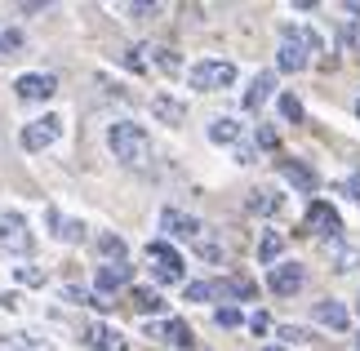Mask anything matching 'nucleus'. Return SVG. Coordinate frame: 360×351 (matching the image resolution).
Returning a JSON list of instances; mask_svg holds the SVG:
<instances>
[{"mask_svg": "<svg viewBox=\"0 0 360 351\" xmlns=\"http://www.w3.org/2000/svg\"><path fill=\"white\" fill-rule=\"evenodd\" d=\"M107 143H112L116 160H124V165H147V160H151V138H147V129H143V125H134V120H120V125H112Z\"/></svg>", "mask_w": 360, "mask_h": 351, "instance_id": "1", "label": "nucleus"}, {"mask_svg": "<svg viewBox=\"0 0 360 351\" xmlns=\"http://www.w3.org/2000/svg\"><path fill=\"white\" fill-rule=\"evenodd\" d=\"M147 262H151V276H156L160 285H183V254L169 249L165 241L147 245Z\"/></svg>", "mask_w": 360, "mask_h": 351, "instance_id": "2", "label": "nucleus"}, {"mask_svg": "<svg viewBox=\"0 0 360 351\" xmlns=\"http://www.w3.org/2000/svg\"><path fill=\"white\" fill-rule=\"evenodd\" d=\"M32 245H36V236H32L22 214H0V249L5 254L22 258V254H32Z\"/></svg>", "mask_w": 360, "mask_h": 351, "instance_id": "3", "label": "nucleus"}, {"mask_svg": "<svg viewBox=\"0 0 360 351\" xmlns=\"http://www.w3.org/2000/svg\"><path fill=\"white\" fill-rule=\"evenodd\" d=\"M58 134H63V116H40L18 134V143L22 151H45L49 143H58Z\"/></svg>", "mask_w": 360, "mask_h": 351, "instance_id": "4", "label": "nucleus"}, {"mask_svg": "<svg viewBox=\"0 0 360 351\" xmlns=\"http://www.w3.org/2000/svg\"><path fill=\"white\" fill-rule=\"evenodd\" d=\"M236 80L231 63H196L191 67V89H227Z\"/></svg>", "mask_w": 360, "mask_h": 351, "instance_id": "5", "label": "nucleus"}, {"mask_svg": "<svg viewBox=\"0 0 360 351\" xmlns=\"http://www.w3.org/2000/svg\"><path fill=\"white\" fill-rule=\"evenodd\" d=\"M307 231L321 236V241H338V231H342L338 209L325 205V200H311V209H307Z\"/></svg>", "mask_w": 360, "mask_h": 351, "instance_id": "6", "label": "nucleus"}, {"mask_svg": "<svg viewBox=\"0 0 360 351\" xmlns=\"http://www.w3.org/2000/svg\"><path fill=\"white\" fill-rule=\"evenodd\" d=\"M267 289L276 293V298H289V293H298V289H302V267H298V262L271 267V272H267Z\"/></svg>", "mask_w": 360, "mask_h": 351, "instance_id": "7", "label": "nucleus"}, {"mask_svg": "<svg viewBox=\"0 0 360 351\" xmlns=\"http://www.w3.org/2000/svg\"><path fill=\"white\" fill-rule=\"evenodd\" d=\"M147 333H151V338H160V343H174L178 351H191V347H196V338H191V329H187V320H165V325H151Z\"/></svg>", "mask_w": 360, "mask_h": 351, "instance_id": "8", "label": "nucleus"}, {"mask_svg": "<svg viewBox=\"0 0 360 351\" xmlns=\"http://www.w3.org/2000/svg\"><path fill=\"white\" fill-rule=\"evenodd\" d=\"M276 174H281L285 182H294L298 191H307V196H311L316 187H321V178H316V174H311L302 160H276Z\"/></svg>", "mask_w": 360, "mask_h": 351, "instance_id": "9", "label": "nucleus"}, {"mask_svg": "<svg viewBox=\"0 0 360 351\" xmlns=\"http://www.w3.org/2000/svg\"><path fill=\"white\" fill-rule=\"evenodd\" d=\"M160 227L169 231V236H178V241H196V236L205 231L191 214H178V209H165V214H160Z\"/></svg>", "mask_w": 360, "mask_h": 351, "instance_id": "10", "label": "nucleus"}, {"mask_svg": "<svg viewBox=\"0 0 360 351\" xmlns=\"http://www.w3.org/2000/svg\"><path fill=\"white\" fill-rule=\"evenodd\" d=\"M53 89H58L53 76H22L18 80V98H22V103H49Z\"/></svg>", "mask_w": 360, "mask_h": 351, "instance_id": "11", "label": "nucleus"}, {"mask_svg": "<svg viewBox=\"0 0 360 351\" xmlns=\"http://www.w3.org/2000/svg\"><path fill=\"white\" fill-rule=\"evenodd\" d=\"M311 316L321 320V325H329V329H338V333H347V325H352V312L342 302H334V298H325V302H316L311 307Z\"/></svg>", "mask_w": 360, "mask_h": 351, "instance_id": "12", "label": "nucleus"}, {"mask_svg": "<svg viewBox=\"0 0 360 351\" xmlns=\"http://www.w3.org/2000/svg\"><path fill=\"white\" fill-rule=\"evenodd\" d=\"M134 280V267L129 262H107V267H98V293H116V289H124Z\"/></svg>", "mask_w": 360, "mask_h": 351, "instance_id": "13", "label": "nucleus"}, {"mask_svg": "<svg viewBox=\"0 0 360 351\" xmlns=\"http://www.w3.org/2000/svg\"><path fill=\"white\" fill-rule=\"evenodd\" d=\"M307 67V49L294 36V27H285V45H281V72H302Z\"/></svg>", "mask_w": 360, "mask_h": 351, "instance_id": "14", "label": "nucleus"}, {"mask_svg": "<svg viewBox=\"0 0 360 351\" xmlns=\"http://www.w3.org/2000/svg\"><path fill=\"white\" fill-rule=\"evenodd\" d=\"M151 116L165 120V125H183L187 120V107L178 103V98H169V94H156V98H151Z\"/></svg>", "mask_w": 360, "mask_h": 351, "instance_id": "15", "label": "nucleus"}, {"mask_svg": "<svg viewBox=\"0 0 360 351\" xmlns=\"http://www.w3.org/2000/svg\"><path fill=\"white\" fill-rule=\"evenodd\" d=\"M325 258L334 262V272H356V267H360V249H352V245H338V241H329V245H325Z\"/></svg>", "mask_w": 360, "mask_h": 351, "instance_id": "16", "label": "nucleus"}, {"mask_svg": "<svg viewBox=\"0 0 360 351\" xmlns=\"http://www.w3.org/2000/svg\"><path fill=\"white\" fill-rule=\"evenodd\" d=\"M85 338H89V347H98V351H124V333L112 329V325H94Z\"/></svg>", "mask_w": 360, "mask_h": 351, "instance_id": "17", "label": "nucleus"}, {"mask_svg": "<svg viewBox=\"0 0 360 351\" xmlns=\"http://www.w3.org/2000/svg\"><path fill=\"white\" fill-rule=\"evenodd\" d=\"M271 85H276V72H258V76H254V85H249V94H245V111H258L262 103H267Z\"/></svg>", "mask_w": 360, "mask_h": 351, "instance_id": "18", "label": "nucleus"}, {"mask_svg": "<svg viewBox=\"0 0 360 351\" xmlns=\"http://www.w3.org/2000/svg\"><path fill=\"white\" fill-rule=\"evenodd\" d=\"M338 40H342V49H360V5H347L342 27H338Z\"/></svg>", "mask_w": 360, "mask_h": 351, "instance_id": "19", "label": "nucleus"}, {"mask_svg": "<svg viewBox=\"0 0 360 351\" xmlns=\"http://www.w3.org/2000/svg\"><path fill=\"white\" fill-rule=\"evenodd\" d=\"M129 307H134L138 316H151V312H160L165 302H160L156 289H134V293H129Z\"/></svg>", "mask_w": 360, "mask_h": 351, "instance_id": "20", "label": "nucleus"}, {"mask_svg": "<svg viewBox=\"0 0 360 351\" xmlns=\"http://www.w3.org/2000/svg\"><path fill=\"white\" fill-rule=\"evenodd\" d=\"M210 138H214V143H231V147H236L240 143V125L236 120H214L210 125Z\"/></svg>", "mask_w": 360, "mask_h": 351, "instance_id": "21", "label": "nucleus"}, {"mask_svg": "<svg viewBox=\"0 0 360 351\" xmlns=\"http://www.w3.org/2000/svg\"><path fill=\"white\" fill-rule=\"evenodd\" d=\"M281 254H285V241H281V236H276V231H271V236H267V241H262V245H258V258H262V262H267V267H271V262H276V258H281Z\"/></svg>", "mask_w": 360, "mask_h": 351, "instance_id": "22", "label": "nucleus"}, {"mask_svg": "<svg viewBox=\"0 0 360 351\" xmlns=\"http://www.w3.org/2000/svg\"><path fill=\"white\" fill-rule=\"evenodd\" d=\"M249 209L254 214H271V209H281V200H271L267 191H249Z\"/></svg>", "mask_w": 360, "mask_h": 351, "instance_id": "23", "label": "nucleus"}, {"mask_svg": "<svg viewBox=\"0 0 360 351\" xmlns=\"http://www.w3.org/2000/svg\"><path fill=\"white\" fill-rule=\"evenodd\" d=\"M13 347H22V351H53L45 338H36V333H13Z\"/></svg>", "mask_w": 360, "mask_h": 351, "instance_id": "24", "label": "nucleus"}, {"mask_svg": "<svg viewBox=\"0 0 360 351\" xmlns=\"http://www.w3.org/2000/svg\"><path fill=\"white\" fill-rule=\"evenodd\" d=\"M98 249H103V254H112L116 262H124V241H120V236H98Z\"/></svg>", "mask_w": 360, "mask_h": 351, "instance_id": "25", "label": "nucleus"}, {"mask_svg": "<svg viewBox=\"0 0 360 351\" xmlns=\"http://www.w3.org/2000/svg\"><path fill=\"white\" fill-rule=\"evenodd\" d=\"M294 36L302 40V49H307V53H321V36H316L311 27H294Z\"/></svg>", "mask_w": 360, "mask_h": 351, "instance_id": "26", "label": "nucleus"}, {"mask_svg": "<svg viewBox=\"0 0 360 351\" xmlns=\"http://www.w3.org/2000/svg\"><path fill=\"white\" fill-rule=\"evenodd\" d=\"M281 116H285V120H302V103H298L294 94H285V98H281Z\"/></svg>", "mask_w": 360, "mask_h": 351, "instance_id": "27", "label": "nucleus"}, {"mask_svg": "<svg viewBox=\"0 0 360 351\" xmlns=\"http://www.w3.org/2000/svg\"><path fill=\"white\" fill-rule=\"evenodd\" d=\"M276 338H285V343H311V333L307 329H294V325H281V329H276Z\"/></svg>", "mask_w": 360, "mask_h": 351, "instance_id": "28", "label": "nucleus"}, {"mask_svg": "<svg viewBox=\"0 0 360 351\" xmlns=\"http://www.w3.org/2000/svg\"><path fill=\"white\" fill-rule=\"evenodd\" d=\"M18 285H45V272L40 267H18Z\"/></svg>", "mask_w": 360, "mask_h": 351, "instance_id": "29", "label": "nucleus"}, {"mask_svg": "<svg viewBox=\"0 0 360 351\" xmlns=\"http://www.w3.org/2000/svg\"><path fill=\"white\" fill-rule=\"evenodd\" d=\"M5 49H22V36L18 32H5V36H0V58H9Z\"/></svg>", "mask_w": 360, "mask_h": 351, "instance_id": "30", "label": "nucleus"}, {"mask_svg": "<svg viewBox=\"0 0 360 351\" xmlns=\"http://www.w3.org/2000/svg\"><path fill=\"white\" fill-rule=\"evenodd\" d=\"M147 53H156V67H165V72H174V67H178V58H174L169 49H147Z\"/></svg>", "mask_w": 360, "mask_h": 351, "instance_id": "31", "label": "nucleus"}, {"mask_svg": "<svg viewBox=\"0 0 360 351\" xmlns=\"http://www.w3.org/2000/svg\"><path fill=\"white\" fill-rule=\"evenodd\" d=\"M218 325H223V329H236V325H240V312H231V307H223V312H218Z\"/></svg>", "mask_w": 360, "mask_h": 351, "instance_id": "32", "label": "nucleus"}, {"mask_svg": "<svg viewBox=\"0 0 360 351\" xmlns=\"http://www.w3.org/2000/svg\"><path fill=\"white\" fill-rule=\"evenodd\" d=\"M258 147H276V129H271V125H262V129H258Z\"/></svg>", "mask_w": 360, "mask_h": 351, "instance_id": "33", "label": "nucleus"}, {"mask_svg": "<svg viewBox=\"0 0 360 351\" xmlns=\"http://www.w3.org/2000/svg\"><path fill=\"white\" fill-rule=\"evenodd\" d=\"M236 160H240V165H249V160H254V147H245V143H236Z\"/></svg>", "mask_w": 360, "mask_h": 351, "instance_id": "34", "label": "nucleus"}, {"mask_svg": "<svg viewBox=\"0 0 360 351\" xmlns=\"http://www.w3.org/2000/svg\"><path fill=\"white\" fill-rule=\"evenodd\" d=\"M347 191H352V196H356V200H360V170L352 174V182H347Z\"/></svg>", "mask_w": 360, "mask_h": 351, "instance_id": "35", "label": "nucleus"}, {"mask_svg": "<svg viewBox=\"0 0 360 351\" xmlns=\"http://www.w3.org/2000/svg\"><path fill=\"white\" fill-rule=\"evenodd\" d=\"M262 351H285V347H262Z\"/></svg>", "mask_w": 360, "mask_h": 351, "instance_id": "36", "label": "nucleus"}, {"mask_svg": "<svg viewBox=\"0 0 360 351\" xmlns=\"http://www.w3.org/2000/svg\"><path fill=\"white\" fill-rule=\"evenodd\" d=\"M356 116H360V103H356Z\"/></svg>", "mask_w": 360, "mask_h": 351, "instance_id": "37", "label": "nucleus"}, {"mask_svg": "<svg viewBox=\"0 0 360 351\" xmlns=\"http://www.w3.org/2000/svg\"><path fill=\"white\" fill-rule=\"evenodd\" d=\"M356 351H360V338H356Z\"/></svg>", "mask_w": 360, "mask_h": 351, "instance_id": "38", "label": "nucleus"}, {"mask_svg": "<svg viewBox=\"0 0 360 351\" xmlns=\"http://www.w3.org/2000/svg\"><path fill=\"white\" fill-rule=\"evenodd\" d=\"M356 312H360V302H356Z\"/></svg>", "mask_w": 360, "mask_h": 351, "instance_id": "39", "label": "nucleus"}, {"mask_svg": "<svg viewBox=\"0 0 360 351\" xmlns=\"http://www.w3.org/2000/svg\"><path fill=\"white\" fill-rule=\"evenodd\" d=\"M0 351H5V347H0Z\"/></svg>", "mask_w": 360, "mask_h": 351, "instance_id": "40", "label": "nucleus"}]
</instances>
